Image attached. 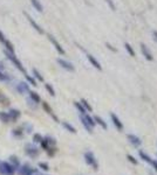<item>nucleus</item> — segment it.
Here are the masks:
<instances>
[{
    "mask_svg": "<svg viewBox=\"0 0 157 175\" xmlns=\"http://www.w3.org/2000/svg\"><path fill=\"white\" fill-rule=\"evenodd\" d=\"M32 170H33V168H32V167H31L30 165H27V164H25L24 166L19 167V173H20V175H31Z\"/></svg>",
    "mask_w": 157,
    "mask_h": 175,
    "instance_id": "f8f14e48",
    "label": "nucleus"
},
{
    "mask_svg": "<svg viewBox=\"0 0 157 175\" xmlns=\"http://www.w3.org/2000/svg\"><path fill=\"white\" fill-rule=\"evenodd\" d=\"M138 154H140V158L142 159L143 161H145L147 164H151V161H152V159L150 158V156L148 155L147 153L145 152H143V151H140L138 152Z\"/></svg>",
    "mask_w": 157,
    "mask_h": 175,
    "instance_id": "a211bd4d",
    "label": "nucleus"
},
{
    "mask_svg": "<svg viewBox=\"0 0 157 175\" xmlns=\"http://www.w3.org/2000/svg\"><path fill=\"white\" fill-rule=\"evenodd\" d=\"M58 63L64 69H66V70H68V71H74L75 69H74V65L70 62H68V61H66V60H62V58H58Z\"/></svg>",
    "mask_w": 157,
    "mask_h": 175,
    "instance_id": "0eeeda50",
    "label": "nucleus"
},
{
    "mask_svg": "<svg viewBox=\"0 0 157 175\" xmlns=\"http://www.w3.org/2000/svg\"><path fill=\"white\" fill-rule=\"evenodd\" d=\"M74 105H75V107L78 110V112L81 113V114H86L87 113V111H86V109L83 107V105L81 104V103H78V102H74Z\"/></svg>",
    "mask_w": 157,
    "mask_h": 175,
    "instance_id": "b1692460",
    "label": "nucleus"
},
{
    "mask_svg": "<svg viewBox=\"0 0 157 175\" xmlns=\"http://www.w3.org/2000/svg\"><path fill=\"white\" fill-rule=\"evenodd\" d=\"M41 175H42V174H41Z\"/></svg>",
    "mask_w": 157,
    "mask_h": 175,
    "instance_id": "a18cd8bd",
    "label": "nucleus"
},
{
    "mask_svg": "<svg viewBox=\"0 0 157 175\" xmlns=\"http://www.w3.org/2000/svg\"><path fill=\"white\" fill-rule=\"evenodd\" d=\"M30 92V96H31V99L33 101L34 103H40V101H41V98H40V96L38 95L36 92H34V91H28Z\"/></svg>",
    "mask_w": 157,
    "mask_h": 175,
    "instance_id": "412c9836",
    "label": "nucleus"
},
{
    "mask_svg": "<svg viewBox=\"0 0 157 175\" xmlns=\"http://www.w3.org/2000/svg\"><path fill=\"white\" fill-rule=\"evenodd\" d=\"M8 116H10L11 120L15 122V120L20 117V111L15 110V109H12V110H10V112H8Z\"/></svg>",
    "mask_w": 157,
    "mask_h": 175,
    "instance_id": "4468645a",
    "label": "nucleus"
},
{
    "mask_svg": "<svg viewBox=\"0 0 157 175\" xmlns=\"http://www.w3.org/2000/svg\"><path fill=\"white\" fill-rule=\"evenodd\" d=\"M84 161H86V164L89 166H92L93 167L94 170H98V162L96 160V158L95 155L93 154V152H86L84 153Z\"/></svg>",
    "mask_w": 157,
    "mask_h": 175,
    "instance_id": "f257e3e1",
    "label": "nucleus"
},
{
    "mask_svg": "<svg viewBox=\"0 0 157 175\" xmlns=\"http://www.w3.org/2000/svg\"><path fill=\"white\" fill-rule=\"evenodd\" d=\"M0 119H1L4 123H8L11 120L10 116H8L7 112H0Z\"/></svg>",
    "mask_w": 157,
    "mask_h": 175,
    "instance_id": "bb28decb",
    "label": "nucleus"
},
{
    "mask_svg": "<svg viewBox=\"0 0 157 175\" xmlns=\"http://www.w3.org/2000/svg\"><path fill=\"white\" fill-rule=\"evenodd\" d=\"M45 88H46V90L48 91L50 96H55V90L53 89V87H52L50 84H48V83H47V84H45Z\"/></svg>",
    "mask_w": 157,
    "mask_h": 175,
    "instance_id": "c85d7f7f",
    "label": "nucleus"
},
{
    "mask_svg": "<svg viewBox=\"0 0 157 175\" xmlns=\"http://www.w3.org/2000/svg\"><path fill=\"white\" fill-rule=\"evenodd\" d=\"M5 41H6L5 36H4V34H2V33H1V32H0V42H2V43H4V42H5Z\"/></svg>",
    "mask_w": 157,
    "mask_h": 175,
    "instance_id": "a19ab883",
    "label": "nucleus"
},
{
    "mask_svg": "<svg viewBox=\"0 0 157 175\" xmlns=\"http://www.w3.org/2000/svg\"><path fill=\"white\" fill-rule=\"evenodd\" d=\"M87 58H88V61L90 62V64L93 65L94 68H96L98 70H102V67H101L100 62H98L96 58L94 57L92 54H87Z\"/></svg>",
    "mask_w": 157,
    "mask_h": 175,
    "instance_id": "9d476101",
    "label": "nucleus"
},
{
    "mask_svg": "<svg viewBox=\"0 0 157 175\" xmlns=\"http://www.w3.org/2000/svg\"><path fill=\"white\" fill-rule=\"evenodd\" d=\"M127 138H128V141L133 146H135V147H138V146H141V144H142V140L137 136H135V134H128Z\"/></svg>",
    "mask_w": 157,
    "mask_h": 175,
    "instance_id": "423d86ee",
    "label": "nucleus"
},
{
    "mask_svg": "<svg viewBox=\"0 0 157 175\" xmlns=\"http://www.w3.org/2000/svg\"><path fill=\"white\" fill-rule=\"evenodd\" d=\"M106 46H107V47H108V48L110 49V50H113V52H116V49H114L113 47H112V46H110L109 43H106Z\"/></svg>",
    "mask_w": 157,
    "mask_h": 175,
    "instance_id": "c03bdc74",
    "label": "nucleus"
},
{
    "mask_svg": "<svg viewBox=\"0 0 157 175\" xmlns=\"http://www.w3.org/2000/svg\"><path fill=\"white\" fill-rule=\"evenodd\" d=\"M80 103L83 105V107L86 109V111H88V112L93 111V107H92V105H90V104H89V103L87 102L86 99H81V102H80Z\"/></svg>",
    "mask_w": 157,
    "mask_h": 175,
    "instance_id": "a878e982",
    "label": "nucleus"
},
{
    "mask_svg": "<svg viewBox=\"0 0 157 175\" xmlns=\"http://www.w3.org/2000/svg\"><path fill=\"white\" fill-rule=\"evenodd\" d=\"M62 126L67 130V131H69L70 133H76V130H75V127L73 126V125H70L69 123H67V122H64L62 123Z\"/></svg>",
    "mask_w": 157,
    "mask_h": 175,
    "instance_id": "4be33fe9",
    "label": "nucleus"
},
{
    "mask_svg": "<svg viewBox=\"0 0 157 175\" xmlns=\"http://www.w3.org/2000/svg\"><path fill=\"white\" fill-rule=\"evenodd\" d=\"M45 139H46L47 144L49 145V147H54V146L56 145V140H55L53 137H46Z\"/></svg>",
    "mask_w": 157,
    "mask_h": 175,
    "instance_id": "cd10ccee",
    "label": "nucleus"
},
{
    "mask_svg": "<svg viewBox=\"0 0 157 175\" xmlns=\"http://www.w3.org/2000/svg\"><path fill=\"white\" fill-rule=\"evenodd\" d=\"M48 39H49V41H50V42L53 43V46H54V47H55V49H56V50H58V52H59V53L61 54V55H64V48H62V47L60 46V43H59V42H58V41H56V40H55L54 36H53V35H50V34H49V35H48Z\"/></svg>",
    "mask_w": 157,
    "mask_h": 175,
    "instance_id": "1a4fd4ad",
    "label": "nucleus"
},
{
    "mask_svg": "<svg viewBox=\"0 0 157 175\" xmlns=\"http://www.w3.org/2000/svg\"><path fill=\"white\" fill-rule=\"evenodd\" d=\"M14 170V167L10 165L8 162H1V165H0V173L7 175H13Z\"/></svg>",
    "mask_w": 157,
    "mask_h": 175,
    "instance_id": "20e7f679",
    "label": "nucleus"
},
{
    "mask_svg": "<svg viewBox=\"0 0 157 175\" xmlns=\"http://www.w3.org/2000/svg\"><path fill=\"white\" fill-rule=\"evenodd\" d=\"M150 165H151L152 167H154V169H155V170L157 172V160H152Z\"/></svg>",
    "mask_w": 157,
    "mask_h": 175,
    "instance_id": "58836bf2",
    "label": "nucleus"
},
{
    "mask_svg": "<svg viewBox=\"0 0 157 175\" xmlns=\"http://www.w3.org/2000/svg\"><path fill=\"white\" fill-rule=\"evenodd\" d=\"M42 107H44V110H45V111L47 112V113H48L49 116H50V117H52V118H53V119H54L55 122H56V123H59V119H58V117L55 116V114H54V112H53V110H52V107L49 106V105H48V104H47V103H46V102L42 103Z\"/></svg>",
    "mask_w": 157,
    "mask_h": 175,
    "instance_id": "9b49d317",
    "label": "nucleus"
},
{
    "mask_svg": "<svg viewBox=\"0 0 157 175\" xmlns=\"http://www.w3.org/2000/svg\"><path fill=\"white\" fill-rule=\"evenodd\" d=\"M80 119H81V123H82V125H83V127L86 128V131H88L89 133H93V127L90 126L88 124V122L84 119V117L81 114V117H80Z\"/></svg>",
    "mask_w": 157,
    "mask_h": 175,
    "instance_id": "dca6fc26",
    "label": "nucleus"
},
{
    "mask_svg": "<svg viewBox=\"0 0 157 175\" xmlns=\"http://www.w3.org/2000/svg\"><path fill=\"white\" fill-rule=\"evenodd\" d=\"M82 116L84 117V119H86V120H87V122H88V124L89 125H90V126L93 127L94 128V126H95V125H96V123H95V120H94V118L92 116H89V114H87V113H86V114H82Z\"/></svg>",
    "mask_w": 157,
    "mask_h": 175,
    "instance_id": "5701e85b",
    "label": "nucleus"
},
{
    "mask_svg": "<svg viewBox=\"0 0 157 175\" xmlns=\"http://www.w3.org/2000/svg\"><path fill=\"white\" fill-rule=\"evenodd\" d=\"M106 2L109 5V7L112 8V11H115L116 10V7H115V5H114V2L112 1V0H106Z\"/></svg>",
    "mask_w": 157,
    "mask_h": 175,
    "instance_id": "4c0bfd02",
    "label": "nucleus"
},
{
    "mask_svg": "<svg viewBox=\"0 0 157 175\" xmlns=\"http://www.w3.org/2000/svg\"><path fill=\"white\" fill-rule=\"evenodd\" d=\"M39 167L41 168V169L44 170H48L49 169V166L46 164V162H39Z\"/></svg>",
    "mask_w": 157,
    "mask_h": 175,
    "instance_id": "c9c22d12",
    "label": "nucleus"
},
{
    "mask_svg": "<svg viewBox=\"0 0 157 175\" xmlns=\"http://www.w3.org/2000/svg\"><path fill=\"white\" fill-rule=\"evenodd\" d=\"M124 48H126V50L128 52V54L131 56V57H135V50L133 49V47L130 46L129 43H124Z\"/></svg>",
    "mask_w": 157,
    "mask_h": 175,
    "instance_id": "393cba45",
    "label": "nucleus"
},
{
    "mask_svg": "<svg viewBox=\"0 0 157 175\" xmlns=\"http://www.w3.org/2000/svg\"><path fill=\"white\" fill-rule=\"evenodd\" d=\"M31 175H41V174H40V173H39V172H38L36 169H34V168H33L32 173H31Z\"/></svg>",
    "mask_w": 157,
    "mask_h": 175,
    "instance_id": "79ce46f5",
    "label": "nucleus"
},
{
    "mask_svg": "<svg viewBox=\"0 0 157 175\" xmlns=\"http://www.w3.org/2000/svg\"><path fill=\"white\" fill-rule=\"evenodd\" d=\"M5 55L7 56V58H8V60H11V61H12V63L14 64L15 67L19 69L21 73H24L25 75H27V73H26V69L22 67V64H21V62H20L19 60L15 57L14 53H11V52H8V50H5Z\"/></svg>",
    "mask_w": 157,
    "mask_h": 175,
    "instance_id": "f03ea898",
    "label": "nucleus"
},
{
    "mask_svg": "<svg viewBox=\"0 0 157 175\" xmlns=\"http://www.w3.org/2000/svg\"><path fill=\"white\" fill-rule=\"evenodd\" d=\"M25 76H26V79H27V81H28V82L31 83V84H32V85H36V82H35V79L33 77H31V76H28V75H25Z\"/></svg>",
    "mask_w": 157,
    "mask_h": 175,
    "instance_id": "f704fd0d",
    "label": "nucleus"
},
{
    "mask_svg": "<svg viewBox=\"0 0 157 175\" xmlns=\"http://www.w3.org/2000/svg\"><path fill=\"white\" fill-rule=\"evenodd\" d=\"M127 159L129 160V162H131L133 165H137V164H138V161L136 160V159H135L133 155H130V154H128V155H127Z\"/></svg>",
    "mask_w": 157,
    "mask_h": 175,
    "instance_id": "473e14b6",
    "label": "nucleus"
},
{
    "mask_svg": "<svg viewBox=\"0 0 157 175\" xmlns=\"http://www.w3.org/2000/svg\"><path fill=\"white\" fill-rule=\"evenodd\" d=\"M141 52H142V54L144 55V57L147 58L148 61H152V60H154V56H152L151 52L149 50V48H148L144 43H141Z\"/></svg>",
    "mask_w": 157,
    "mask_h": 175,
    "instance_id": "6e6552de",
    "label": "nucleus"
},
{
    "mask_svg": "<svg viewBox=\"0 0 157 175\" xmlns=\"http://www.w3.org/2000/svg\"><path fill=\"white\" fill-rule=\"evenodd\" d=\"M40 144H41V146H42V148H44L45 151H47V150L49 148V145L47 144V141H46V139H45V138L42 139V141H41Z\"/></svg>",
    "mask_w": 157,
    "mask_h": 175,
    "instance_id": "72a5a7b5",
    "label": "nucleus"
},
{
    "mask_svg": "<svg viewBox=\"0 0 157 175\" xmlns=\"http://www.w3.org/2000/svg\"><path fill=\"white\" fill-rule=\"evenodd\" d=\"M4 44L6 46V48H7V50H8V52H11V53H14V48H13V46H12V43H11L8 40H6L5 42H4Z\"/></svg>",
    "mask_w": 157,
    "mask_h": 175,
    "instance_id": "7c9ffc66",
    "label": "nucleus"
},
{
    "mask_svg": "<svg viewBox=\"0 0 157 175\" xmlns=\"http://www.w3.org/2000/svg\"><path fill=\"white\" fill-rule=\"evenodd\" d=\"M33 75H34V77L38 79V81H40V82H44V77L41 76V74L36 70V69H33Z\"/></svg>",
    "mask_w": 157,
    "mask_h": 175,
    "instance_id": "c756f323",
    "label": "nucleus"
},
{
    "mask_svg": "<svg viewBox=\"0 0 157 175\" xmlns=\"http://www.w3.org/2000/svg\"><path fill=\"white\" fill-rule=\"evenodd\" d=\"M0 79H1V81H6V79H8V77H7V76H5L4 74L0 71Z\"/></svg>",
    "mask_w": 157,
    "mask_h": 175,
    "instance_id": "ea45409f",
    "label": "nucleus"
},
{
    "mask_svg": "<svg viewBox=\"0 0 157 175\" xmlns=\"http://www.w3.org/2000/svg\"><path fill=\"white\" fill-rule=\"evenodd\" d=\"M25 153L28 156H31V158H35V156L39 155V150H38L36 146L28 144V145L25 146Z\"/></svg>",
    "mask_w": 157,
    "mask_h": 175,
    "instance_id": "7ed1b4c3",
    "label": "nucleus"
},
{
    "mask_svg": "<svg viewBox=\"0 0 157 175\" xmlns=\"http://www.w3.org/2000/svg\"><path fill=\"white\" fill-rule=\"evenodd\" d=\"M31 2H32L33 7H34L36 11H39V12H42V11H44V7H42V5L40 4L39 0H31Z\"/></svg>",
    "mask_w": 157,
    "mask_h": 175,
    "instance_id": "aec40b11",
    "label": "nucleus"
},
{
    "mask_svg": "<svg viewBox=\"0 0 157 175\" xmlns=\"http://www.w3.org/2000/svg\"><path fill=\"white\" fill-rule=\"evenodd\" d=\"M42 139H44V138H42V136H41V134H39V133H35L34 136H33V141H34V142H41V141H42Z\"/></svg>",
    "mask_w": 157,
    "mask_h": 175,
    "instance_id": "2f4dec72",
    "label": "nucleus"
},
{
    "mask_svg": "<svg viewBox=\"0 0 157 175\" xmlns=\"http://www.w3.org/2000/svg\"><path fill=\"white\" fill-rule=\"evenodd\" d=\"M93 118H94V120H95V123H96V124H98L100 126L102 127L103 130H107V128H108V126H107V123L104 122L101 117L95 116V117H93Z\"/></svg>",
    "mask_w": 157,
    "mask_h": 175,
    "instance_id": "2eb2a0df",
    "label": "nucleus"
},
{
    "mask_svg": "<svg viewBox=\"0 0 157 175\" xmlns=\"http://www.w3.org/2000/svg\"><path fill=\"white\" fill-rule=\"evenodd\" d=\"M27 19H28V21H30V24L32 25L33 27H34V29H35V30H36V32H38V33H40V34H44V30H42V28H41V27H40L39 25H38V24H36V22H35L34 20L32 19L31 16H28V15H27Z\"/></svg>",
    "mask_w": 157,
    "mask_h": 175,
    "instance_id": "ddd939ff",
    "label": "nucleus"
},
{
    "mask_svg": "<svg viewBox=\"0 0 157 175\" xmlns=\"http://www.w3.org/2000/svg\"><path fill=\"white\" fill-rule=\"evenodd\" d=\"M13 134L17 137H21L22 136V130L21 128H15V130H13Z\"/></svg>",
    "mask_w": 157,
    "mask_h": 175,
    "instance_id": "e433bc0d",
    "label": "nucleus"
},
{
    "mask_svg": "<svg viewBox=\"0 0 157 175\" xmlns=\"http://www.w3.org/2000/svg\"><path fill=\"white\" fill-rule=\"evenodd\" d=\"M110 118H112V122H113V124L115 125V127L117 128L118 131H122L124 126H123L122 122L120 120V118H118L115 113H110Z\"/></svg>",
    "mask_w": 157,
    "mask_h": 175,
    "instance_id": "39448f33",
    "label": "nucleus"
},
{
    "mask_svg": "<svg viewBox=\"0 0 157 175\" xmlns=\"http://www.w3.org/2000/svg\"><path fill=\"white\" fill-rule=\"evenodd\" d=\"M10 162L12 164V166L14 167V169L19 168L20 161H19V159H18V158H17L15 155H11V156H10Z\"/></svg>",
    "mask_w": 157,
    "mask_h": 175,
    "instance_id": "6ab92c4d",
    "label": "nucleus"
},
{
    "mask_svg": "<svg viewBox=\"0 0 157 175\" xmlns=\"http://www.w3.org/2000/svg\"><path fill=\"white\" fill-rule=\"evenodd\" d=\"M152 36H154V39L157 41V30H154V32H152Z\"/></svg>",
    "mask_w": 157,
    "mask_h": 175,
    "instance_id": "37998d69",
    "label": "nucleus"
},
{
    "mask_svg": "<svg viewBox=\"0 0 157 175\" xmlns=\"http://www.w3.org/2000/svg\"><path fill=\"white\" fill-rule=\"evenodd\" d=\"M17 89H18V91H19L20 93H24V92H27V91H30V87H28V85H27L26 83H24V82L20 83Z\"/></svg>",
    "mask_w": 157,
    "mask_h": 175,
    "instance_id": "f3484780",
    "label": "nucleus"
}]
</instances>
